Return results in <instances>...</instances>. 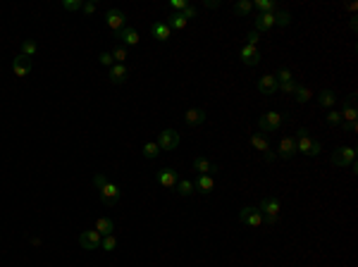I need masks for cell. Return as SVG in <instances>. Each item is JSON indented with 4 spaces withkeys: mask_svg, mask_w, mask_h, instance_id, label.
Wrapping results in <instances>:
<instances>
[{
    "mask_svg": "<svg viewBox=\"0 0 358 267\" xmlns=\"http://www.w3.org/2000/svg\"><path fill=\"white\" fill-rule=\"evenodd\" d=\"M296 141V153H303V155H311V158H315L322 153V143L315 141V138H311L306 129H299V136L294 138Z\"/></svg>",
    "mask_w": 358,
    "mask_h": 267,
    "instance_id": "6da1fadb",
    "label": "cell"
},
{
    "mask_svg": "<svg viewBox=\"0 0 358 267\" xmlns=\"http://www.w3.org/2000/svg\"><path fill=\"white\" fill-rule=\"evenodd\" d=\"M258 210L263 213V222H268V224L279 222V200L277 198H263Z\"/></svg>",
    "mask_w": 358,
    "mask_h": 267,
    "instance_id": "7a4b0ae2",
    "label": "cell"
},
{
    "mask_svg": "<svg viewBox=\"0 0 358 267\" xmlns=\"http://www.w3.org/2000/svg\"><path fill=\"white\" fill-rule=\"evenodd\" d=\"M351 162H356V148L354 146L337 148L332 153V165H337V167H349Z\"/></svg>",
    "mask_w": 358,
    "mask_h": 267,
    "instance_id": "3957f363",
    "label": "cell"
},
{
    "mask_svg": "<svg viewBox=\"0 0 358 267\" xmlns=\"http://www.w3.org/2000/svg\"><path fill=\"white\" fill-rule=\"evenodd\" d=\"M239 220H241V224H246V227H261L263 224V213L258 208H241L239 210Z\"/></svg>",
    "mask_w": 358,
    "mask_h": 267,
    "instance_id": "277c9868",
    "label": "cell"
},
{
    "mask_svg": "<svg viewBox=\"0 0 358 267\" xmlns=\"http://www.w3.org/2000/svg\"><path fill=\"white\" fill-rule=\"evenodd\" d=\"M160 150H175L179 146V134L175 129H163V132L158 134V141H155Z\"/></svg>",
    "mask_w": 358,
    "mask_h": 267,
    "instance_id": "5b68a950",
    "label": "cell"
},
{
    "mask_svg": "<svg viewBox=\"0 0 358 267\" xmlns=\"http://www.w3.org/2000/svg\"><path fill=\"white\" fill-rule=\"evenodd\" d=\"M100 241L103 236L98 234L96 229H86L79 234V246H82L84 251H93V248H100Z\"/></svg>",
    "mask_w": 358,
    "mask_h": 267,
    "instance_id": "8992f818",
    "label": "cell"
},
{
    "mask_svg": "<svg viewBox=\"0 0 358 267\" xmlns=\"http://www.w3.org/2000/svg\"><path fill=\"white\" fill-rule=\"evenodd\" d=\"M251 146L256 148L258 153H263V158H265L268 162H272L277 158V153L270 150V143H268V138H265L263 134H253V136H251Z\"/></svg>",
    "mask_w": 358,
    "mask_h": 267,
    "instance_id": "52a82bcc",
    "label": "cell"
},
{
    "mask_svg": "<svg viewBox=\"0 0 358 267\" xmlns=\"http://www.w3.org/2000/svg\"><path fill=\"white\" fill-rule=\"evenodd\" d=\"M258 127H261V132H279V127H282V115L279 112H265L258 122Z\"/></svg>",
    "mask_w": 358,
    "mask_h": 267,
    "instance_id": "ba28073f",
    "label": "cell"
},
{
    "mask_svg": "<svg viewBox=\"0 0 358 267\" xmlns=\"http://www.w3.org/2000/svg\"><path fill=\"white\" fill-rule=\"evenodd\" d=\"M98 193H100V200H103V205H115V203L120 200V196H122L120 186H117V184H112V181H108V184L100 188Z\"/></svg>",
    "mask_w": 358,
    "mask_h": 267,
    "instance_id": "9c48e42d",
    "label": "cell"
},
{
    "mask_svg": "<svg viewBox=\"0 0 358 267\" xmlns=\"http://www.w3.org/2000/svg\"><path fill=\"white\" fill-rule=\"evenodd\" d=\"M105 22H108V27H110L115 34H120V31L127 27V17H124L122 10H108V14H105Z\"/></svg>",
    "mask_w": 358,
    "mask_h": 267,
    "instance_id": "30bf717a",
    "label": "cell"
},
{
    "mask_svg": "<svg viewBox=\"0 0 358 267\" xmlns=\"http://www.w3.org/2000/svg\"><path fill=\"white\" fill-rule=\"evenodd\" d=\"M239 57H241V62L248 67H256L261 62V50L256 48V45H244L241 50H239Z\"/></svg>",
    "mask_w": 358,
    "mask_h": 267,
    "instance_id": "8fae6325",
    "label": "cell"
},
{
    "mask_svg": "<svg viewBox=\"0 0 358 267\" xmlns=\"http://www.w3.org/2000/svg\"><path fill=\"white\" fill-rule=\"evenodd\" d=\"M277 89H279V84H277L275 74H263L261 79H258V91L263 95H272Z\"/></svg>",
    "mask_w": 358,
    "mask_h": 267,
    "instance_id": "7c38bea8",
    "label": "cell"
},
{
    "mask_svg": "<svg viewBox=\"0 0 358 267\" xmlns=\"http://www.w3.org/2000/svg\"><path fill=\"white\" fill-rule=\"evenodd\" d=\"M12 72H14V77H27L29 72H31V57L17 55L12 60Z\"/></svg>",
    "mask_w": 358,
    "mask_h": 267,
    "instance_id": "4fadbf2b",
    "label": "cell"
},
{
    "mask_svg": "<svg viewBox=\"0 0 358 267\" xmlns=\"http://www.w3.org/2000/svg\"><path fill=\"white\" fill-rule=\"evenodd\" d=\"M179 181V174L175 172V170H170V167H165V170H160L158 172V184L163 188H175Z\"/></svg>",
    "mask_w": 358,
    "mask_h": 267,
    "instance_id": "5bb4252c",
    "label": "cell"
},
{
    "mask_svg": "<svg viewBox=\"0 0 358 267\" xmlns=\"http://www.w3.org/2000/svg\"><path fill=\"white\" fill-rule=\"evenodd\" d=\"M193 172H198V174H210L213 177V172H218V165L215 162H210L208 158H193Z\"/></svg>",
    "mask_w": 358,
    "mask_h": 267,
    "instance_id": "9a60e30c",
    "label": "cell"
},
{
    "mask_svg": "<svg viewBox=\"0 0 358 267\" xmlns=\"http://www.w3.org/2000/svg\"><path fill=\"white\" fill-rule=\"evenodd\" d=\"M184 122H186L189 127H198V124H203V122H206V110H201V107H191V110H186Z\"/></svg>",
    "mask_w": 358,
    "mask_h": 267,
    "instance_id": "2e32d148",
    "label": "cell"
},
{
    "mask_svg": "<svg viewBox=\"0 0 358 267\" xmlns=\"http://www.w3.org/2000/svg\"><path fill=\"white\" fill-rule=\"evenodd\" d=\"M339 115H342V122H356L358 112H356V98H354V95H349V98H346L344 110H342Z\"/></svg>",
    "mask_w": 358,
    "mask_h": 267,
    "instance_id": "e0dca14e",
    "label": "cell"
},
{
    "mask_svg": "<svg viewBox=\"0 0 358 267\" xmlns=\"http://www.w3.org/2000/svg\"><path fill=\"white\" fill-rule=\"evenodd\" d=\"M277 155H279V158H287V160L294 158V155H296V141H294V138H282Z\"/></svg>",
    "mask_w": 358,
    "mask_h": 267,
    "instance_id": "ac0fdd59",
    "label": "cell"
},
{
    "mask_svg": "<svg viewBox=\"0 0 358 267\" xmlns=\"http://www.w3.org/2000/svg\"><path fill=\"white\" fill-rule=\"evenodd\" d=\"M151 34H153V39H158L160 43H165V41L172 36V29L167 27L165 22H155L151 27Z\"/></svg>",
    "mask_w": 358,
    "mask_h": 267,
    "instance_id": "d6986e66",
    "label": "cell"
},
{
    "mask_svg": "<svg viewBox=\"0 0 358 267\" xmlns=\"http://www.w3.org/2000/svg\"><path fill=\"white\" fill-rule=\"evenodd\" d=\"M256 31H268V29L275 27V14H268V12H261L256 17Z\"/></svg>",
    "mask_w": 358,
    "mask_h": 267,
    "instance_id": "ffe728a7",
    "label": "cell"
},
{
    "mask_svg": "<svg viewBox=\"0 0 358 267\" xmlns=\"http://www.w3.org/2000/svg\"><path fill=\"white\" fill-rule=\"evenodd\" d=\"M117 36L122 39L124 48H129V45H136L138 41H141V39H138V31H136V29H129V27H124L122 31L117 34Z\"/></svg>",
    "mask_w": 358,
    "mask_h": 267,
    "instance_id": "44dd1931",
    "label": "cell"
},
{
    "mask_svg": "<svg viewBox=\"0 0 358 267\" xmlns=\"http://www.w3.org/2000/svg\"><path fill=\"white\" fill-rule=\"evenodd\" d=\"M127 77H129V69H127V65H112L110 67V81H112V84H124V81H127Z\"/></svg>",
    "mask_w": 358,
    "mask_h": 267,
    "instance_id": "7402d4cb",
    "label": "cell"
},
{
    "mask_svg": "<svg viewBox=\"0 0 358 267\" xmlns=\"http://www.w3.org/2000/svg\"><path fill=\"white\" fill-rule=\"evenodd\" d=\"M193 186L198 188L201 193H210L213 188H215V181H213V177L210 174H198V179H196V184Z\"/></svg>",
    "mask_w": 358,
    "mask_h": 267,
    "instance_id": "603a6c76",
    "label": "cell"
},
{
    "mask_svg": "<svg viewBox=\"0 0 358 267\" xmlns=\"http://www.w3.org/2000/svg\"><path fill=\"white\" fill-rule=\"evenodd\" d=\"M96 231L100 236H110V234H115V222L110 217H100L96 222Z\"/></svg>",
    "mask_w": 358,
    "mask_h": 267,
    "instance_id": "cb8c5ba5",
    "label": "cell"
},
{
    "mask_svg": "<svg viewBox=\"0 0 358 267\" xmlns=\"http://www.w3.org/2000/svg\"><path fill=\"white\" fill-rule=\"evenodd\" d=\"M317 103H320L322 107H332L334 103H337V93L327 89V91H322V93L317 95Z\"/></svg>",
    "mask_w": 358,
    "mask_h": 267,
    "instance_id": "d4e9b609",
    "label": "cell"
},
{
    "mask_svg": "<svg viewBox=\"0 0 358 267\" xmlns=\"http://www.w3.org/2000/svg\"><path fill=\"white\" fill-rule=\"evenodd\" d=\"M165 24L170 29H184V27H186V19H184V14H181V12H172V17L167 19Z\"/></svg>",
    "mask_w": 358,
    "mask_h": 267,
    "instance_id": "484cf974",
    "label": "cell"
},
{
    "mask_svg": "<svg viewBox=\"0 0 358 267\" xmlns=\"http://www.w3.org/2000/svg\"><path fill=\"white\" fill-rule=\"evenodd\" d=\"M175 188H177L179 196H184V198H186V196H191V193H193V188H196V186H193L189 179H179L177 186H175Z\"/></svg>",
    "mask_w": 358,
    "mask_h": 267,
    "instance_id": "4316f807",
    "label": "cell"
},
{
    "mask_svg": "<svg viewBox=\"0 0 358 267\" xmlns=\"http://www.w3.org/2000/svg\"><path fill=\"white\" fill-rule=\"evenodd\" d=\"M256 7L261 12H268V14H275L277 12V2L275 0H256Z\"/></svg>",
    "mask_w": 358,
    "mask_h": 267,
    "instance_id": "83f0119b",
    "label": "cell"
},
{
    "mask_svg": "<svg viewBox=\"0 0 358 267\" xmlns=\"http://www.w3.org/2000/svg\"><path fill=\"white\" fill-rule=\"evenodd\" d=\"M160 155V146L158 143H153V141H148L146 146H143V158H148V160H155Z\"/></svg>",
    "mask_w": 358,
    "mask_h": 267,
    "instance_id": "f1b7e54d",
    "label": "cell"
},
{
    "mask_svg": "<svg viewBox=\"0 0 358 267\" xmlns=\"http://www.w3.org/2000/svg\"><path fill=\"white\" fill-rule=\"evenodd\" d=\"M311 95H313V91H311L308 86H299V89H296V93H294V98H296V103H308V100H311Z\"/></svg>",
    "mask_w": 358,
    "mask_h": 267,
    "instance_id": "f546056e",
    "label": "cell"
},
{
    "mask_svg": "<svg viewBox=\"0 0 358 267\" xmlns=\"http://www.w3.org/2000/svg\"><path fill=\"white\" fill-rule=\"evenodd\" d=\"M39 53V45H36V41L27 39L22 43V55H27V57H34V55Z\"/></svg>",
    "mask_w": 358,
    "mask_h": 267,
    "instance_id": "4dcf8cb0",
    "label": "cell"
},
{
    "mask_svg": "<svg viewBox=\"0 0 358 267\" xmlns=\"http://www.w3.org/2000/svg\"><path fill=\"white\" fill-rule=\"evenodd\" d=\"M251 10H253V2H248V0H239V2L234 5V14H239V17L251 14Z\"/></svg>",
    "mask_w": 358,
    "mask_h": 267,
    "instance_id": "1f68e13d",
    "label": "cell"
},
{
    "mask_svg": "<svg viewBox=\"0 0 358 267\" xmlns=\"http://www.w3.org/2000/svg\"><path fill=\"white\" fill-rule=\"evenodd\" d=\"M291 24V14L284 12V10H277L275 12V27H287Z\"/></svg>",
    "mask_w": 358,
    "mask_h": 267,
    "instance_id": "d6a6232c",
    "label": "cell"
},
{
    "mask_svg": "<svg viewBox=\"0 0 358 267\" xmlns=\"http://www.w3.org/2000/svg\"><path fill=\"white\" fill-rule=\"evenodd\" d=\"M112 62H115V65H124V60H127V57H129V53H127V48H115V50H112Z\"/></svg>",
    "mask_w": 358,
    "mask_h": 267,
    "instance_id": "836d02e7",
    "label": "cell"
},
{
    "mask_svg": "<svg viewBox=\"0 0 358 267\" xmlns=\"http://www.w3.org/2000/svg\"><path fill=\"white\" fill-rule=\"evenodd\" d=\"M100 248H103V251H115V248H117V239H115V234H110V236H103V241H100Z\"/></svg>",
    "mask_w": 358,
    "mask_h": 267,
    "instance_id": "e575fe53",
    "label": "cell"
},
{
    "mask_svg": "<svg viewBox=\"0 0 358 267\" xmlns=\"http://www.w3.org/2000/svg\"><path fill=\"white\" fill-rule=\"evenodd\" d=\"M62 7H65L67 12H77V10L84 7V0H62Z\"/></svg>",
    "mask_w": 358,
    "mask_h": 267,
    "instance_id": "d590c367",
    "label": "cell"
},
{
    "mask_svg": "<svg viewBox=\"0 0 358 267\" xmlns=\"http://www.w3.org/2000/svg\"><path fill=\"white\" fill-rule=\"evenodd\" d=\"M296 89H299V84H296L294 79L279 84V91H282V93H287V95H294V93H296Z\"/></svg>",
    "mask_w": 358,
    "mask_h": 267,
    "instance_id": "8d00e7d4",
    "label": "cell"
},
{
    "mask_svg": "<svg viewBox=\"0 0 358 267\" xmlns=\"http://www.w3.org/2000/svg\"><path fill=\"white\" fill-rule=\"evenodd\" d=\"M275 79H277V84H284V81H291L294 77H291L289 69H279V72L275 74Z\"/></svg>",
    "mask_w": 358,
    "mask_h": 267,
    "instance_id": "74e56055",
    "label": "cell"
},
{
    "mask_svg": "<svg viewBox=\"0 0 358 267\" xmlns=\"http://www.w3.org/2000/svg\"><path fill=\"white\" fill-rule=\"evenodd\" d=\"M186 5H189L186 0H170V7H172L175 12H184V10H186Z\"/></svg>",
    "mask_w": 358,
    "mask_h": 267,
    "instance_id": "f35d334b",
    "label": "cell"
},
{
    "mask_svg": "<svg viewBox=\"0 0 358 267\" xmlns=\"http://www.w3.org/2000/svg\"><path fill=\"white\" fill-rule=\"evenodd\" d=\"M105 184H108V177H105V174H96V177H93V186H96L98 191L105 186Z\"/></svg>",
    "mask_w": 358,
    "mask_h": 267,
    "instance_id": "ab89813d",
    "label": "cell"
},
{
    "mask_svg": "<svg viewBox=\"0 0 358 267\" xmlns=\"http://www.w3.org/2000/svg\"><path fill=\"white\" fill-rule=\"evenodd\" d=\"M327 122H330L332 127H337V124H342V115H339L337 110H332L330 115H327Z\"/></svg>",
    "mask_w": 358,
    "mask_h": 267,
    "instance_id": "60d3db41",
    "label": "cell"
},
{
    "mask_svg": "<svg viewBox=\"0 0 358 267\" xmlns=\"http://www.w3.org/2000/svg\"><path fill=\"white\" fill-rule=\"evenodd\" d=\"M98 60H100V65H108V67L115 65V62H112V55H110V53H100V55H98Z\"/></svg>",
    "mask_w": 358,
    "mask_h": 267,
    "instance_id": "b9f144b4",
    "label": "cell"
},
{
    "mask_svg": "<svg viewBox=\"0 0 358 267\" xmlns=\"http://www.w3.org/2000/svg\"><path fill=\"white\" fill-rule=\"evenodd\" d=\"M342 127H344V132H349V134H356V129H358V122H342Z\"/></svg>",
    "mask_w": 358,
    "mask_h": 267,
    "instance_id": "7bdbcfd3",
    "label": "cell"
},
{
    "mask_svg": "<svg viewBox=\"0 0 358 267\" xmlns=\"http://www.w3.org/2000/svg\"><path fill=\"white\" fill-rule=\"evenodd\" d=\"M184 19H186V22H189V19H193V17H196V7H193V5H186V10H184Z\"/></svg>",
    "mask_w": 358,
    "mask_h": 267,
    "instance_id": "ee69618b",
    "label": "cell"
},
{
    "mask_svg": "<svg viewBox=\"0 0 358 267\" xmlns=\"http://www.w3.org/2000/svg\"><path fill=\"white\" fill-rule=\"evenodd\" d=\"M246 39H248V41H246V45H256V43L261 41V36H258V31H251Z\"/></svg>",
    "mask_w": 358,
    "mask_h": 267,
    "instance_id": "f6af8a7d",
    "label": "cell"
},
{
    "mask_svg": "<svg viewBox=\"0 0 358 267\" xmlns=\"http://www.w3.org/2000/svg\"><path fill=\"white\" fill-rule=\"evenodd\" d=\"M82 12L84 14H93V12H96V2H84Z\"/></svg>",
    "mask_w": 358,
    "mask_h": 267,
    "instance_id": "bcb514c9",
    "label": "cell"
},
{
    "mask_svg": "<svg viewBox=\"0 0 358 267\" xmlns=\"http://www.w3.org/2000/svg\"><path fill=\"white\" fill-rule=\"evenodd\" d=\"M203 5H206L208 10H218V7H220V0H206Z\"/></svg>",
    "mask_w": 358,
    "mask_h": 267,
    "instance_id": "7dc6e473",
    "label": "cell"
}]
</instances>
